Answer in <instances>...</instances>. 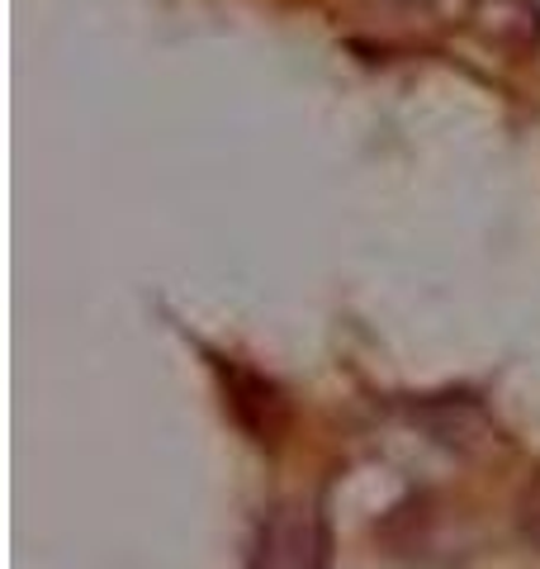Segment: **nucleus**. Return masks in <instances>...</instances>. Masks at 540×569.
<instances>
[{
    "instance_id": "1",
    "label": "nucleus",
    "mask_w": 540,
    "mask_h": 569,
    "mask_svg": "<svg viewBox=\"0 0 540 569\" xmlns=\"http://www.w3.org/2000/svg\"><path fill=\"white\" fill-rule=\"evenodd\" d=\"M247 569H328V527L309 503L270 508Z\"/></svg>"
},
{
    "instance_id": "2",
    "label": "nucleus",
    "mask_w": 540,
    "mask_h": 569,
    "mask_svg": "<svg viewBox=\"0 0 540 569\" xmlns=\"http://www.w3.org/2000/svg\"><path fill=\"white\" fill-rule=\"evenodd\" d=\"M223 380H228V408H232V418L247 427L251 441H261V447H276L280 432L290 427V403H284V395L270 380L251 376V370H238V366H228Z\"/></svg>"
},
{
    "instance_id": "3",
    "label": "nucleus",
    "mask_w": 540,
    "mask_h": 569,
    "mask_svg": "<svg viewBox=\"0 0 540 569\" xmlns=\"http://www.w3.org/2000/svg\"><path fill=\"white\" fill-rule=\"evenodd\" d=\"M521 531L540 546V485L527 493V503H521Z\"/></svg>"
}]
</instances>
